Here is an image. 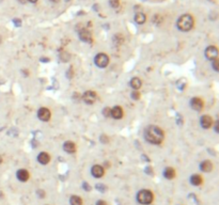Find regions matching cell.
I'll return each mask as SVG.
<instances>
[{"mask_svg": "<svg viewBox=\"0 0 219 205\" xmlns=\"http://www.w3.org/2000/svg\"><path fill=\"white\" fill-rule=\"evenodd\" d=\"M144 137H145V140L147 142L152 143V144H160L162 140H164L165 134H164V131H162V128H159L158 126L150 125L145 129Z\"/></svg>", "mask_w": 219, "mask_h": 205, "instance_id": "cell-1", "label": "cell"}, {"mask_svg": "<svg viewBox=\"0 0 219 205\" xmlns=\"http://www.w3.org/2000/svg\"><path fill=\"white\" fill-rule=\"evenodd\" d=\"M193 24H195V22H193V16L189 14H184L178 19L176 26H178V28L181 30V31L187 32V31L193 29Z\"/></svg>", "mask_w": 219, "mask_h": 205, "instance_id": "cell-2", "label": "cell"}, {"mask_svg": "<svg viewBox=\"0 0 219 205\" xmlns=\"http://www.w3.org/2000/svg\"><path fill=\"white\" fill-rule=\"evenodd\" d=\"M154 200V194L149 189H142L137 193V201L139 204L150 205Z\"/></svg>", "mask_w": 219, "mask_h": 205, "instance_id": "cell-3", "label": "cell"}, {"mask_svg": "<svg viewBox=\"0 0 219 205\" xmlns=\"http://www.w3.org/2000/svg\"><path fill=\"white\" fill-rule=\"evenodd\" d=\"M94 62L98 67L104 68V67H106L108 64H109V57L107 56L106 53H104V52L97 53V55L95 56Z\"/></svg>", "mask_w": 219, "mask_h": 205, "instance_id": "cell-4", "label": "cell"}, {"mask_svg": "<svg viewBox=\"0 0 219 205\" xmlns=\"http://www.w3.org/2000/svg\"><path fill=\"white\" fill-rule=\"evenodd\" d=\"M96 98H97V95L94 91H86L82 95V101L88 105L94 104Z\"/></svg>", "mask_w": 219, "mask_h": 205, "instance_id": "cell-5", "label": "cell"}, {"mask_svg": "<svg viewBox=\"0 0 219 205\" xmlns=\"http://www.w3.org/2000/svg\"><path fill=\"white\" fill-rule=\"evenodd\" d=\"M205 57L206 59L214 61V60L218 59V49L216 46H208V48L205 49Z\"/></svg>", "mask_w": 219, "mask_h": 205, "instance_id": "cell-6", "label": "cell"}, {"mask_svg": "<svg viewBox=\"0 0 219 205\" xmlns=\"http://www.w3.org/2000/svg\"><path fill=\"white\" fill-rule=\"evenodd\" d=\"M50 116H51V113H50V110L48 108H45V107H42V108L39 109L38 111V118L43 122H47L50 120Z\"/></svg>", "mask_w": 219, "mask_h": 205, "instance_id": "cell-7", "label": "cell"}, {"mask_svg": "<svg viewBox=\"0 0 219 205\" xmlns=\"http://www.w3.org/2000/svg\"><path fill=\"white\" fill-rule=\"evenodd\" d=\"M91 173H92V175L94 176L95 179H101L105 174V169H104V167L99 166V164H95L91 169Z\"/></svg>", "mask_w": 219, "mask_h": 205, "instance_id": "cell-8", "label": "cell"}, {"mask_svg": "<svg viewBox=\"0 0 219 205\" xmlns=\"http://www.w3.org/2000/svg\"><path fill=\"white\" fill-rule=\"evenodd\" d=\"M190 106H191V108L193 110H196V111H201L202 109H203V101L199 98V97H193V99L190 101Z\"/></svg>", "mask_w": 219, "mask_h": 205, "instance_id": "cell-9", "label": "cell"}, {"mask_svg": "<svg viewBox=\"0 0 219 205\" xmlns=\"http://www.w3.org/2000/svg\"><path fill=\"white\" fill-rule=\"evenodd\" d=\"M200 124L201 126L205 128V129H208V128H211L213 126V119H212V116H208V114H205V116H202L200 119Z\"/></svg>", "mask_w": 219, "mask_h": 205, "instance_id": "cell-10", "label": "cell"}, {"mask_svg": "<svg viewBox=\"0 0 219 205\" xmlns=\"http://www.w3.org/2000/svg\"><path fill=\"white\" fill-rule=\"evenodd\" d=\"M79 37L82 42L86 43H91L92 42V34L89 30L87 29H81L79 31Z\"/></svg>", "mask_w": 219, "mask_h": 205, "instance_id": "cell-11", "label": "cell"}, {"mask_svg": "<svg viewBox=\"0 0 219 205\" xmlns=\"http://www.w3.org/2000/svg\"><path fill=\"white\" fill-rule=\"evenodd\" d=\"M16 177L20 182H27L29 179V177H30V174H29V172L27 171L26 169H20V170L16 172Z\"/></svg>", "mask_w": 219, "mask_h": 205, "instance_id": "cell-12", "label": "cell"}, {"mask_svg": "<svg viewBox=\"0 0 219 205\" xmlns=\"http://www.w3.org/2000/svg\"><path fill=\"white\" fill-rule=\"evenodd\" d=\"M111 116L114 120H120L123 116V110L120 106H114V108H111Z\"/></svg>", "mask_w": 219, "mask_h": 205, "instance_id": "cell-13", "label": "cell"}, {"mask_svg": "<svg viewBox=\"0 0 219 205\" xmlns=\"http://www.w3.org/2000/svg\"><path fill=\"white\" fill-rule=\"evenodd\" d=\"M63 150H64L66 153L68 154H73L76 152V145L75 143L72 141H65L64 144H63Z\"/></svg>", "mask_w": 219, "mask_h": 205, "instance_id": "cell-14", "label": "cell"}, {"mask_svg": "<svg viewBox=\"0 0 219 205\" xmlns=\"http://www.w3.org/2000/svg\"><path fill=\"white\" fill-rule=\"evenodd\" d=\"M38 161L41 164H47L50 161V156L46 152H42L38 155Z\"/></svg>", "mask_w": 219, "mask_h": 205, "instance_id": "cell-15", "label": "cell"}, {"mask_svg": "<svg viewBox=\"0 0 219 205\" xmlns=\"http://www.w3.org/2000/svg\"><path fill=\"white\" fill-rule=\"evenodd\" d=\"M175 170L171 167H167L165 170H164V176L166 177L167 179H173L175 177Z\"/></svg>", "mask_w": 219, "mask_h": 205, "instance_id": "cell-16", "label": "cell"}, {"mask_svg": "<svg viewBox=\"0 0 219 205\" xmlns=\"http://www.w3.org/2000/svg\"><path fill=\"white\" fill-rule=\"evenodd\" d=\"M190 183L193 186H200L201 184L203 183V179L199 174H193V175L190 176Z\"/></svg>", "mask_w": 219, "mask_h": 205, "instance_id": "cell-17", "label": "cell"}, {"mask_svg": "<svg viewBox=\"0 0 219 205\" xmlns=\"http://www.w3.org/2000/svg\"><path fill=\"white\" fill-rule=\"evenodd\" d=\"M200 169L203 172H211L213 170V164L210 160H204L200 164Z\"/></svg>", "mask_w": 219, "mask_h": 205, "instance_id": "cell-18", "label": "cell"}, {"mask_svg": "<svg viewBox=\"0 0 219 205\" xmlns=\"http://www.w3.org/2000/svg\"><path fill=\"white\" fill-rule=\"evenodd\" d=\"M141 86H142V81H141L138 77H135V78H132V80H130V87H132L134 90L137 91L138 89L141 88Z\"/></svg>", "mask_w": 219, "mask_h": 205, "instance_id": "cell-19", "label": "cell"}, {"mask_svg": "<svg viewBox=\"0 0 219 205\" xmlns=\"http://www.w3.org/2000/svg\"><path fill=\"white\" fill-rule=\"evenodd\" d=\"M70 204L71 205H82V199L78 196H72L70 198Z\"/></svg>", "mask_w": 219, "mask_h": 205, "instance_id": "cell-20", "label": "cell"}, {"mask_svg": "<svg viewBox=\"0 0 219 205\" xmlns=\"http://www.w3.org/2000/svg\"><path fill=\"white\" fill-rule=\"evenodd\" d=\"M145 19H147V17H145V15H144L143 13H137L136 16H135V22H136L137 24H139V25L144 24V22H145Z\"/></svg>", "mask_w": 219, "mask_h": 205, "instance_id": "cell-21", "label": "cell"}, {"mask_svg": "<svg viewBox=\"0 0 219 205\" xmlns=\"http://www.w3.org/2000/svg\"><path fill=\"white\" fill-rule=\"evenodd\" d=\"M103 114L106 116V118H109L111 116V108L109 107H105V108L103 109Z\"/></svg>", "mask_w": 219, "mask_h": 205, "instance_id": "cell-22", "label": "cell"}, {"mask_svg": "<svg viewBox=\"0 0 219 205\" xmlns=\"http://www.w3.org/2000/svg\"><path fill=\"white\" fill-rule=\"evenodd\" d=\"M212 66H213V68H214L216 72H218L219 71V60L216 59V60H214V61H212Z\"/></svg>", "mask_w": 219, "mask_h": 205, "instance_id": "cell-23", "label": "cell"}, {"mask_svg": "<svg viewBox=\"0 0 219 205\" xmlns=\"http://www.w3.org/2000/svg\"><path fill=\"white\" fill-rule=\"evenodd\" d=\"M132 98L134 99V101H138L140 98V93L138 92V91H136V90H134V92H132Z\"/></svg>", "mask_w": 219, "mask_h": 205, "instance_id": "cell-24", "label": "cell"}, {"mask_svg": "<svg viewBox=\"0 0 219 205\" xmlns=\"http://www.w3.org/2000/svg\"><path fill=\"white\" fill-rule=\"evenodd\" d=\"M109 3L114 9H117L120 5V0H109Z\"/></svg>", "mask_w": 219, "mask_h": 205, "instance_id": "cell-25", "label": "cell"}, {"mask_svg": "<svg viewBox=\"0 0 219 205\" xmlns=\"http://www.w3.org/2000/svg\"><path fill=\"white\" fill-rule=\"evenodd\" d=\"M96 189H97L98 191H101V192H105V191L107 190V187H106L105 185H103V184H97V185H96Z\"/></svg>", "mask_w": 219, "mask_h": 205, "instance_id": "cell-26", "label": "cell"}, {"mask_svg": "<svg viewBox=\"0 0 219 205\" xmlns=\"http://www.w3.org/2000/svg\"><path fill=\"white\" fill-rule=\"evenodd\" d=\"M99 140H101V142L104 143V144H107V143L109 142V138H108L106 135H102V136H101V138H99Z\"/></svg>", "mask_w": 219, "mask_h": 205, "instance_id": "cell-27", "label": "cell"}, {"mask_svg": "<svg viewBox=\"0 0 219 205\" xmlns=\"http://www.w3.org/2000/svg\"><path fill=\"white\" fill-rule=\"evenodd\" d=\"M82 188L84 189L86 191H90L91 189H92V187L89 185V184L87 183V182H83V184H82Z\"/></svg>", "mask_w": 219, "mask_h": 205, "instance_id": "cell-28", "label": "cell"}, {"mask_svg": "<svg viewBox=\"0 0 219 205\" xmlns=\"http://www.w3.org/2000/svg\"><path fill=\"white\" fill-rule=\"evenodd\" d=\"M36 193H38V197L39 198H44L45 197V191L43 190V189H39L38 191H36Z\"/></svg>", "mask_w": 219, "mask_h": 205, "instance_id": "cell-29", "label": "cell"}, {"mask_svg": "<svg viewBox=\"0 0 219 205\" xmlns=\"http://www.w3.org/2000/svg\"><path fill=\"white\" fill-rule=\"evenodd\" d=\"M13 22H14V25H15L16 27H20L22 26V20L18 18H15L14 20H13Z\"/></svg>", "mask_w": 219, "mask_h": 205, "instance_id": "cell-30", "label": "cell"}, {"mask_svg": "<svg viewBox=\"0 0 219 205\" xmlns=\"http://www.w3.org/2000/svg\"><path fill=\"white\" fill-rule=\"evenodd\" d=\"M68 57H70V56H68V53H66V55H65V53H64V55H61V58H62V61H68V59H70Z\"/></svg>", "mask_w": 219, "mask_h": 205, "instance_id": "cell-31", "label": "cell"}, {"mask_svg": "<svg viewBox=\"0 0 219 205\" xmlns=\"http://www.w3.org/2000/svg\"><path fill=\"white\" fill-rule=\"evenodd\" d=\"M96 205H108V204H107V202L104 201V200H98V201L96 202Z\"/></svg>", "mask_w": 219, "mask_h": 205, "instance_id": "cell-32", "label": "cell"}, {"mask_svg": "<svg viewBox=\"0 0 219 205\" xmlns=\"http://www.w3.org/2000/svg\"><path fill=\"white\" fill-rule=\"evenodd\" d=\"M145 172H147V174H150V175L153 174V170H152L151 167H147V168H145Z\"/></svg>", "mask_w": 219, "mask_h": 205, "instance_id": "cell-33", "label": "cell"}, {"mask_svg": "<svg viewBox=\"0 0 219 205\" xmlns=\"http://www.w3.org/2000/svg\"><path fill=\"white\" fill-rule=\"evenodd\" d=\"M218 126H219V122L218 121H216V123H215V126H214V128H215V131L216 133H218Z\"/></svg>", "mask_w": 219, "mask_h": 205, "instance_id": "cell-34", "label": "cell"}, {"mask_svg": "<svg viewBox=\"0 0 219 205\" xmlns=\"http://www.w3.org/2000/svg\"><path fill=\"white\" fill-rule=\"evenodd\" d=\"M40 61H41V62H49V59L48 58H46V57H43V58L40 59Z\"/></svg>", "mask_w": 219, "mask_h": 205, "instance_id": "cell-35", "label": "cell"}, {"mask_svg": "<svg viewBox=\"0 0 219 205\" xmlns=\"http://www.w3.org/2000/svg\"><path fill=\"white\" fill-rule=\"evenodd\" d=\"M27 1H29V2H32V3H35L38 0H27Z\"/></svg>", "mask_w": 219, "mask_h": 205, "instance_id": "cell-36", "label": "cell"}, {"mask_svg": "<svg viewBox=\"0 0 219 205\" xmlns=\"http://www.w3.org/2000/svg\"><path fill=\"white\" fill-rule=\"evenodd\" d=\"M18 1L20 2V3H26L27 2V0H18Z\"/></svg>", "mask_w": 219, "mask_h": 205, "instance_id": "cell-37", "label": "cell"}, {"mask_svg": "<svg viewBox=\"0 0 219 205\" xmlns=\"http://www.w3.org/2000/svg\"><path fill=\"white\" fill-rule=\"evenodd\" d=\"M50 1H53V2H55V3H57V2H59V0H50Z\"/></svg>", "mask_w": 219, "mask_h": 205, "instance_id": "cell-38", "label": "cell"}, {"mask_svg": "<svg viewBox=\"0 0 219 205\" xmlns=\"http://www.w3.org/2000/svg\"><path fill=\"white\" fill-rule=\"evenodd\" d=\"M1 162H2V157L0 156V164H1Z\"/></svg>", "mask_w": 219, "mask_h": 205, "instance_id": "cell-39", "label": "cell"}, {"mask_svg": "<svg viewBox=\"0 0 219 205\" xmlns=\"http://www.w3.org/2000/svg\"><path fill=\"white\" fill-rule=\"evenodd\" d=\"M0 43H1V37H0Z\"/></svg>", "mask_w": 219, "mask_h": 205, "instance_id": "cell-40", "label": "cell"}, {"mask_svg": "<svg viewBox=\"0 0 219 205\" xmlns=\"http://www.w3.org/2000/svg\"><path fill=\"white\" fill-rule=\"evenodd\" d=\"M65 1H70V0H65Z\"/></svg>", "mask_w": 219, "mask_h": 205, "instance_id": "cell-41", "label": "cell"}]
</instances>
